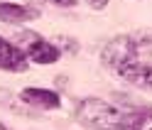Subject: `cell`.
Returning <instances> with one entry per match:
<instances>
[{"mask_svg":"<svg viewBox=\"0 0 152 130\" xmlns=\"http://www.w3.org/2000/svg\"><path fill=\"white\" fill-rule=\"evenodd\" d=\"M27 57H30L34 64H54L56 59H59V49L34 34L32 44H27Z\"/></svg>","mask_w":152,"mask_h":130,"instance_id":"4","label":"cell"},{"mask_svg":"<svg viewBox=\"0 0 152 130\" xmlns=\"http://www.w3.org/2000/svg\"><path fill=\"white\" fill-rule=\"evenodd\" d=\"M120 76L130 81V83H135V86H152V66H147V64H137V61H130L125 64V66H120Z\"/></svg>","mask_w":152,"mask_h":130,"instance_id":"6","label":"cell"},{"mask_svg":"<svg viewBox=\"0 0 152 130\" xmlns=\"http://www.w3.org/2000/svg\"><path fill=\"white\" fill-rule=\"evenodd\" d=\"M0 69L5 71H25L27 69V57L12 47L10 42H5L3 37H0Z\"/></svg>","mask_w":152,"mask_h":130,"instance_id":"3","label":"cell"},{"mask_svg":"<svg viewBox=\"0 0 152 130\" xmlns=\"http://www.w3.org/2000/svg\"><path fill=\"white\" fill-rule=\"evenodd\" d=\"M115 130H140V128H137V125H130V123H125V120H118Z\"/></svg>","mask_w":152,"mask_h":130,"instance_id":"10","label":"cell"},{"mask_svg":"<svg viewBox=\"0 0 152 130\" xmlns=\"http://www.w3.org/2000/svg\"><path fill=\"white\" fill-rule=\"evenodd\" d=\"M76 118L79 123L93 130H115L120 115L115 113V108H110L106 101L101 98H83L79 108H76Z\"/></svg>","mask_w":152,"mask_h":130,"instance_id":"1","label":"cell"},{"mask_svg":"<svg viewBox=\"0 0 152 130\" xmlns=\"http://www.w3.org/2000/svg\"><path fill=\"white\" fill-rule=\"evenodd\" d=\"M135 47H137V57H152V32H145L135 42Z\"/></svg>","mask_w":152,"mask_h":130,"instance_id":"8","label":"cell"},{"mask_svg":"<svg viewBox=\"0 0 152 130\" xmlns=\"http://www.w3.org/2000/svg\"><path fill=\"white\" fill-rule=\"evenodd\" d=\"M103 64L110 69H120L125 64L135 61L137 59V47H135V39L128 34H120V37H113V39L103 47Z\"/></svg>","mask_w":152,"mask_h":130,"instance_id":"2","label":"cell"},{"mask_svg":"<svg viewBox=\"0 0 152 130\" xmlns=\"http://www.w3.org/2000/svg\"><path fill=\"white\" fill-rule=\"evenodd\" d=\"M150 130H152V128H150Z\"/></svg>","mask_w":152,"mask_h":130,"instance_id":"13","label":"cell"},{"mask_svg":"<svg viewBox=\"0 0 152 130\" xmlns=\"http://www.w3.org/2000/svg\"><path fill=\"white\" fill-rule=\"evenodd\" d=\"M39 15L34 7H27V5H17V3H3L0 0V20L3 22H27V20H34Z\"/></svg>","mask_w":152,"mask_h":130,"instance_id":"7","label":"cell"},{"mask_svg":"<svg viewBox=\"0 0 152 130\" xmlns=\"http://www.w3.org/2000/svg\"><path fill=\"white\" fill-rule=\"evenodd\" d=\"M0 130H7V128H5V125H0Z\"/></svg>","mask_w":152,"mask_h":130,"instance_id":"12","label":"cell"},{"mask_svg":"<svg viewBox=\"0 0 152 130\" xmlns=\"http://www.w3.org/2000/svg\"><path fill=\"white\" fill-rule=\"evenodd\" d=\"M20 98L34 108H59V93H54L49 88H25Z\"/></svg>","mask_w":152,"mask_h":130,"instance_id":"5","label":"cell"},{"mask_svg":"<svg viewBox=\"0 0 152 130\" xmlns=\"http://www.w3.org/2000/svg\"><path fill=\"white\" fill-rule=\"evenodd\" d=\"M49 3L59 5V7H74V5H76V0H49Z\"/></svg>","mask_w":152,"mask_h":130,"instance_id":"11","label":"cell"},{"mask_svg":"<svg viewBox=\"0 0 152 130\" xmlns=\"http://www.w3.org/2000/svg\"><path fill=\"white\" fill-rule=\"evenodd\" d=\"M88 5L93 7V10H103V7L108 5V0H88Z\"/></svg>","mask_w":152,"mask_h":130,"instance_id":"9","label":"cell"}]
</instances>
